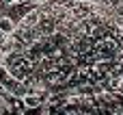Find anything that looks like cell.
I'll return each instance as SVG.
<instances>
[{"instance_id": "obj_4", "label": "cell", "mask_w": 123, "mask_h": 115, "mask_svg": "<svg viewBox=\"0 0 123 115\" xmlns=\"http://www.w3.org/2000/svg\"><path fill=\"white\" fill-rule=\"evenodd\" d=\"M28 2H32V4L39 7V4H48V2H52V0H28Z\"/></svg>"}, {"instance_id": "obj_3", "label": "cell", "mask_w": 123, "mask_h": 115, "mask_svg": "<svg viewBox=\"0 0 123 115\" xmlns=\"http://www.w3.org/2000/svg\"><path fill=\"white\" fill-rule=\"evenodd\" d=\"M13 30H15V20L13 17H0V33L2 35H13Z\"/></svg>"}, {"instance_id": "obj_1", "label": "cell", "mask_w": 123, "mask_h": 115, "mask_svg": "<svg viewBox=\"0 0 123 115\" xmlns=\"http://www.w3.org/2000/svg\"><path fill=\"white\" fill-rule=\"evenodd\" d=\"M45 91H37V89H28L19 100H22V107L24 109H39L43 102H45Z\"/></svg>"}, {"instance_id": "obj_2", "label": "cell", "mask_w": 123, "mask_h": 115, "mask_svg": "<svg viewBox=\"0 0 123 115\" xmlns=\"http://www.w3.org/2000/svg\"><path fill=\"white\" fill-rule=\"evenodd\" d=\"M41 17H43L41 9H39V7H32V9H28V11H24V13H22L19 24H24V26H28V28H35V26L41 22Z\"/></svg>"}]
</instances>
